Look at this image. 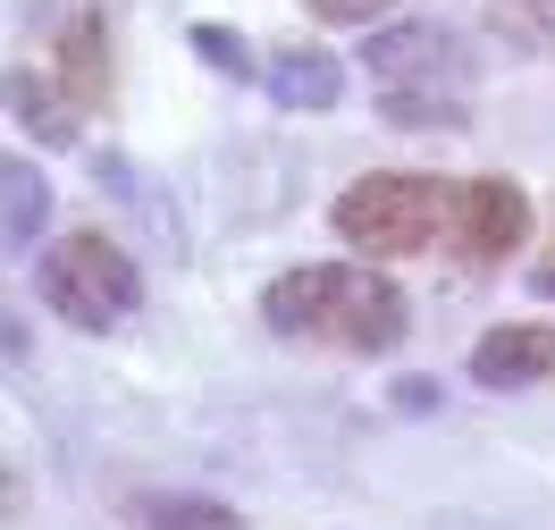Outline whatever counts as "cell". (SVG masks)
<instances>
[{"label": "cell", "mask_w": 555, "mask_h": 530, "mask_svg": "<svg viewBox=\"0 0 555 530\" xmlns=\"http://www.w3.org/2000/svg\"><path fill=\"white\" fill-rule=\"evenodd\" d=\"M261 320L278 337H304V346L387 353L404 337V295H396V279H371V270H346V261H312V270H286L261 295Z\"/></svg>", "instance_id": "6da1fadb"}, {"label": "cell", "mask_w": 555, "mask_h": 530, "mask_svg": "<svg viewBox=\"0 0 555 530\" xmlns=\"http://www.w3.org/2000/svg\"><path fill=\"white\" fill-rule=\"evenodd\" d=\"M454 219H463V185L454 177H353L337 194V236L353 253H379V261H404V253H429V245H454Z\"/></svg>", "instance_id": "7a4b0ae2"}, {"label": "cell", "mask_w": 555, "mask_h": 530, "mask_svg": "<svg viewBox=\"0 0 555 530\" xmlns=\"http://www.w3.org/2000/svg\"><path fill=\"white\" fill-rule=\"evenodd\" d=\"M42 303L68 320V328L102 337V328H118L143 303V279L109 236H60V245L42 253Z\"/></svg>", "instance_id": "3957f363"}, {"label": "cell", "mask_w": 555, "mask_h": 530, "mask_svg": "<svg viewBox=\"0 0 555 530\" xmlns=\"http://www.w3.org/2000/svg\"><path fill=\"white\" fill-rule=\"evenodd\" d=\"M530 236V203H521L505 177H480V185H463V219H454V253L488 270V261H505V253Z\"/></svg>", "instance_id": "277c9868"}, {"label": "cell", "mask_w": 555, "mask_h": 530, "mask_svg": "<svg viewBox=\"0 0 555 530\" xmlns=\"http://www.w3.org/2000/svg\"><path fill=\"white\" fill-rule=\"evenodd\" d=\"M362 68L387 76V93H404V85H447V76H463V42H454L447 26H396V35L362 42Z\"/></svg>", "instance_id": "5b68a950"}, {"label": "cell", "mask_w": 555, "mask_h": 530, "mask_svg": "<svg viewBox=\"0 0 555 530\" xmlns=\"http://www.w3.org/2000/svg\"><path fill=\"white\" fill-rule=\"evenodd\" d=\"M547 371H555V328H530V320L488 328L480 346H472V379H480V388H530V379H547Z\"/></svg>", "instance_id": "8992f818"}, {"label": "cell", "mask_w": 555, "mask_h": 530, "mask_svg": "<svg viewBox=\"0 0 555 530\" xmlns=\"http://www.w3.org/2000/svg\"><path fill=\"white\" fill-rule=\"evenodd\" d=\"M261 85H270V102H286V109H337L346 68H337L328 51H312V42H286V51H270Z\"/></svg>", "instance_id": "52a82bcc"}, {"label": "cell", "mask_w": 555, "mask_h": 530, "mask_svg": "<svg viewBox=\"0 0 555 530\" xmlns=\"http://www.w3.org/2000/svg\"><path fill=\"white\" fill-rule=\"evenodd\" d=\"M60 85H68L85 109L109 102V26H102V9H76L68 26H60Z\"/></svg>", "instance_id": "ba28073f"}, {"label": "cell", "mask_w": 555, "mask_h": 530, "mask_svg": "<svg viewBox=\"0 0 555 530\" xmlns=\"http://www.w3.org/2000/svg\"><path fill=\"white\" fill-rule=\"evenodd\" d=\"M127 522L135 530H244V514L210 505V496H185V489H143L127 496Z\"/></svg>", "instance_id": "9c48e42d"}, {"label": "cell", "mask_w": 555, "mask_h": 530, "mask_svg": "<svg viewBox=\"0 0 555 530\" xmlns=\"http://www.w3.org/2000/svg\"><path fill=\"white\" fill-rule=\"evenodd\" d=\"M0 194H9V211H0V228H9V245H35L42 236V219H51V185H42L35 160H0Z\"/></svg>", "instance_id": "30bf717a"}, {"label": "cell", "mask_w": 555, "mask_h": 530, "mask_svg": "<svg viewBox=\"0 0 555 530\" xmlns=\"http://www.w3.org/2000/svg\"><path fill=\"white\" fill-rule=\"evenodd\" d=\"M9 102H17V118L35 127L42 143H76V102H60V93H42V76H9Z\"/></svg>", "instance_id": "8fae6325"}, {"label": "cell", "mask_w": 555, "mask_h": 530, "mask_svg": "<svg viewBox=\"0 0 555 530\" xmlns=\"http://www.w3.org/2000/svg\"><path fill=\"white\" fill-rule=\"evenodd\" d=\"M194 51H203V60H219L228 76H244V85H261V68H270V60H253L236 35H219V26H194Z\"/></svg>", "instance_id": "7c38bea8"}, {"label": "cell", "mask_w": 555, "mask_h": 530, "mask_svg": "<svg viewBox=\"0 0 555 530\" xmlns=\"http://www.w3.org/2000/svg\"><path fill=\"white\" fill-rule=\"evenodd\" d=\"M379 9H396V0H312V17H328V26H371Z\"/></svg>", "instance_id": "4fadbf2b"}, {"label": "cell", "mask_w": 555, "mask_h": 530, "mask_svg": "<svg viewBox=\"0 0 555 530\" xmlns=\"http://www.w3.org/2000/svg\"><path fill=\"white\" fill-rule=\"evenodd\" d=\"M530 286H539V295L555 303V261H539V270H530Z\"/></svg>", "instance_id": "5bb4252c"}, {"label": "cell", "mask_w": 555, "mask_h": 530, "mask_svg": "<svg viewBox=\"0 0 555 530\" xmlns=\"http://www.w3.org/2000/svg\"><path fill=\"white\" fill-rule=\"evenodd\" d=\"M530 9H539V26H547V35H555V0H530Z\"/></svg>", "instance_id": "9a60e30c"}]
</instances>
